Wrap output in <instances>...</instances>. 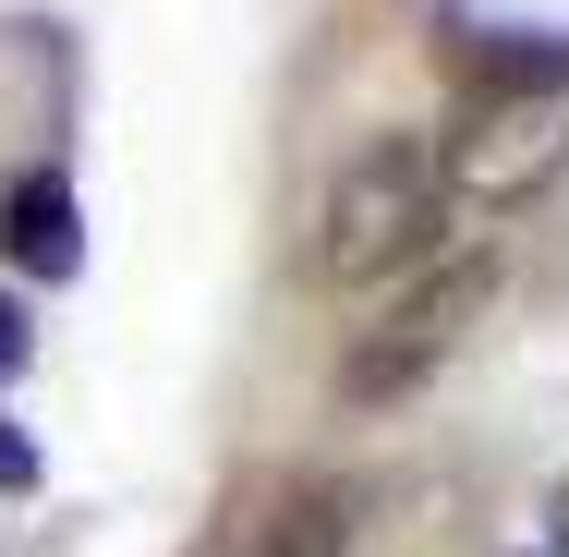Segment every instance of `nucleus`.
Returning <instances> with one entry per match:
<instances>
[{
	"label": "nucleus",
	"mask_w": 569,
	"mask_h": 557,
	"mask_svg": "<svg viewBox=\"0 0 569 557\" xmlns=\"http://www.w3.org/2000/svg\"><path fill=\"white\" fill-rule=\"evenodd\" d=\"M558 158H569V98H533V110L509 98V110L485 121V146L449 158V195L460 182H472V195H521V170H558Z\"/></svg>",
	"instance_id": "5"
},
{
	"label": "nucleus",
	"mask_w": 569,
	"mask_h": 557,
	"mask_svg": "<svg viewBox=\"0 0 569 557\" xmlns=\"http://www.w3.org/2000/svg\"><path fill=\"white\" fill-rule=\"evenodd\" d=\"M351 546H363V485L351 473H279L230 534V557H351Z\"/></svg>",
	"instance_id": "3"
},
{
	"label": "nucleus",
	"mask_w": 569,
	"mask_h": 557,
	"mask_svg": "<svg viewBox=\"0 0 569 557\" xmlns=\"http://www.w3.org/2000/svg\"><path fill=\"white\" fill-rule=\"evenodd\" d=\"M0 485H12V497L37 485V437H24V425H0Z\"/></svg>",
	"instance_id": "7"
},
{
	"label": "nucleus",
	"mask_w": 569,
	"mask_h": 557,
	"mask_svg": "<svg viewBox=\"0 0 569 557\" xmlns=\"http://www.w3.org/2000/svg\"><path fill=\"white\" fill-rule=\"evenodd\" d=\"M558 557H569V485H558Z\"/></svg>",
	"instance_id": "8"
},
{
	"label": "nucleus",
	"mask_w": 569,
	"mask_h": 557,
	"mask_svg": "<svg viewBox=\"0 0 569 557\" xmlns=\"http://www.w3.org/2000/svg\"><path fill=\"white\" fill-rule=\"evenodd\" d=\"M0 255H12L24 279H73V267H86V207H73L61 170H24V182L0 195Z\"/></svg>",
	"instance_id": "4"
},
{
	"label": "nucleus",
	"mask_w": 569,
	"mask_h": 557,
	"mask_svg": "<svg viewBox=\"0 0 569 557\" xmlns=\"http://www.w3.org/2000/svg\"><path fill=\"white\" fill-rule=\"evenodd\" d=\"M24 364H37V328H24V304L0 291V376H24Z\"/></svg>",
	"instance_id": "6"
},
{
	"label": "nucleus",
	"mask_w": 569,
	"mask_h": 557,
	"mask_svg": "<svg viewBox=\"0 0 569 557\" xmlns=\"http://www.w3.org/2000/svg\"><path fill=\"white\" fill-rule=\"evenodd\" d=\"M485 291H497V267H485V255H449L425 291H400V304H388V316L340 351V400H363V412H376V400H412V388L449 364L460 339H472Z\"/></svg>",
	"instance_id": "2"
},
{
	"label": "nucleus",
	"mask_w": 569,
	"mask_h": 557,
	"mask_svg": "<svg viewBox=\"0 0 569 557\" xmlns=\"http://www.w3.org/2000/svg\"><path fill=\"white\" fill-rule=\"evenodd\" d=\"M437 219H449V146L437 133H376V146H351L340 182L316 195V279H376Z\"/></svg>",
	"instance_id": "1"
}]
</instances>
